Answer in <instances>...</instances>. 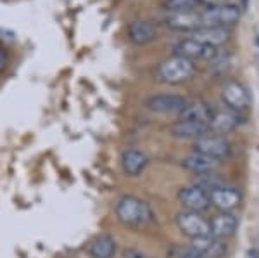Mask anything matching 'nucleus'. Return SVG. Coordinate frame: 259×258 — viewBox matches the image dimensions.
<instances>
[{
	"mask_svg": "<svg viewBox=\"0 0 259 258\" xmlns=\"http://www.w3.org/2000/svg\"><path fill=\"white\" fill-rule=\"evenodd\" d=\"M178 201L182 203V206L189 211H197V213H202L204 210L211 206L209 203V194L204 189H200L195 184L182 187L178 191Z\"/></svg>",
	"mask_w": 259,
	"mask_h": 258,
	"instance_id": "obj_7",
	"label": "nucleus"
},
{
	"mask_svg": "<svg viewBox=\"0 0 259 258\" xmlns=\"http://www.w3.org/2000/svg\"><path fill=\"white\" fill-rule=\"evenodd\" d=\"M194 151L197 155H204L220 161V160H227L230 153H232V148H230V142L223 135L206 134L194 140Z\"/></svg>",
	"mask_w": 259,
	"mask_h": 258,
	"instance_id": "obj_3",
	"label": "nucleus"
},
{
	"mask_svg": "<svg viewBox=\"0 0 259 258\" xmlns=\"http://www.w3.org/2000/svg\"><path fill=\"white\" fill-rule=\"evenodd\" d=\"M171 258H204L195 248L192 246H183V244H175L169 249Z\"/></svg>",
	"mask_w": 259,
	"mask_h": 258,
	"instance_id": "obj_23",
	"label": "nucleus"
},
{
	"mask_svg": "<svg viewBox=\"0 0 259 258\" xmlns=\"http://www.w3.org/2000/svg\"><path fill=\"white\" fill-rule=\"evenodd\" d=\"M177 227L180 229L183 236L190 239L202 238V236H209V220L204 218L197 211H180L177 215Z\"/></svg>",
	"mask_w": 259,
	"mask_h": 258,
	"instance_id": "obj_4",
	"label": "nucleus"
},
{
	"mask_svg": "<svg viewBox=\"0 0 259 258\" xmlns=\"http://www.w3.org/2000/svg\"><path fill=\"white\" fill-rule=\"evenodd\" d=\"M207 194H209V203L216 210H220L221 213H232L235 208H239L242 201L239 191L228 186H221Z\"/></svg>",
	"mask_w": 259,
	"mask_h": 258,
	"instance_id": "obj_8",
	"label": "nucleus"
},
{
	"mask_svg": "<svg viewBox=\"0 0 259 258\" xmlns=\"http://www.w3.org/2000/svg\"><path fill=\"white\" fill-rule=\"evenodd\" d=\"M212 113L207 104L202 102H194V104H187L182 111H180V120H187V122H199V123H207L209 125Z\"/></svg>",
	"mask_w": 259,
	"mask_h": 258,
	"instance_id": "obj_20",
	"label": "nucleus"
},
{
	"mask_svg": "<svg viewBox=\"0 0 259 258\" xmlns=\"http://www.w3.org/2000/svg\"><path fill=\"white\" fill-rule=\"evenodd\" d=\"M221 99L233 111H244L250 102L249 92L245 90V87L237 82H228L221 89Z\"/></svg>",
	"mask_w": 259,
	"mask_h": 258,
	"instance_id": "obj_10",
	"label": "nucleus"
},
{
	"mask_svg": "<svg viewBox=\"0 0 259 258\" xmlns=\"http://www.w3.org/2000/svg\"><path fill=\"white\" fill-rule=\"evenodd\" d=\"M166 24L173 30L180 31H195L202 26L200 23V14L194 11H180V12H169L166 16Z\"/></svg>",
	"mask_w": 259,
	"mask_h": 258,
	"instance_id": "obj_14",
	"label": "nucleus"
},
{
	"mask_svg": "<svg viewBox=\"0 0 259 258\" xmlns=\"http://www.w3.org/2000/svg\"><path fill=\"white\" fill-rule=\"evenodd\" d=\"M237 226H239V220L233 213H220L212 220H209L211 236H214L218 239L232 238L237 231Z\"/></svg>",
	"mask_w": 259,
	"mask_h": 258,
	"instance_id": "obj_16",
	"label": "nucleus"
},
{
	"mask_svg": "<svg viewBox=\"0 0 259 258\" xmlns=\"http://www.w3.org/2000/svg\"><path fill=\"white\" fill-rule=\"evenodd\" d=\"M240 19V9L237 6H212L206 12L200 14V23L202 26H214L225 28L232 26Z\"/></svg>",
	"mask_w": 259,
	"mask_h": 258,
	"instance_id": "obj_5",
	"label": "nucleus"
},
{
	"mask_svg": "<svg viewBox=\"0 0 259 258\" xmlns=\"http://www.w3.org/2000/svg\"><path fill=\"white\" fill-rule=\"evenodd\" d=\"M85 251L90 258H114L116 251H118V244L112 236L100 234L87 244Z\"/></svg>",
	"mask_w": 259,
	"mask_h": 258,
	"instance_id": "obj_13",
	"label": "nucleus"
},
{
	"mask_svg": "<svg viewBox=\"0 0 259 258\" xmlns=\"http://www.w3.org/2000/svg\"><path fill=\"white\" fill-rule=\"evenodd\" d=\"M190 246L197 249L204 258H223L228 251V246H227V243H225V239H218L211 234L192 239Z\"/></svg>",
	"mask_w": 259,
	"mask_h": 258,
	"instance_id": "obj_12",
	"label": "nucleus"
},
{
	"mask_svg": "<svg viewBox=\"0 0 259 258\" xmlns=\"http://www.w3.org/2000/svg\"><path fill=\"white\" fill-rule=\"evenodd\" d=\"M6 66H7V54L2 47H0V73L6 69Z\"/></svg>",
	"mask_w": 259,
	"mask_h": 258,
	"instance_id": "obj_26",
	"label": "nucleus"
},
{
	"mask_svg": "<svg viewBox=\"0 0 259 258\" xmlns=\"http://www.w3.org/2000/svg\"><path fill=\"white\" fill-rule=\"evenodd\" d=\"M195 73V64L185 57L173 56L157 66V78L169 85L189 82Z\"/></svg>",
	"mask_w": 259,
	"mask_h": 258,
	"instance_id": "obj_2",
	"label": "nucleus"
},
{
	"mask_svg": "<svg viewBox=\"0 0 259 258\" xmlns=\"http://www.w3.org/2000/svg\"><path fill=\"white\" fill-rule=\"evenodd\" d=\"M195 186L200 187V189H204L206 193H211V191L218 189V187L225 186V178L220 175V173L214 172H207V173H199L197 177H195Z\"/></svg>",
	"mask_w": 259,
	"mask_h": 258,
	"instance_id": "obj_22",
	"label": "nucleus"
},
{
	"mask_svg": "<svg viewBox=\"0 0 259 258\" xmlns=\"http://www.w3.org/2000/svg\"><path fill=\"white\" fill-rule=\"evenodd\" d=\"M145 106L156 113H180L187 106V101L177 94H157L150 95L145 101Z\"/></svg>",
	"mask_w": 259,
	"mask_h": 258,
	"instance_id": "obj_9",
	"label": "nucleus"
},
{
	"mask_svg": "<svg viewBox=\"0 0 259 258\" xmlns=\"http://www.w3.org/2000/svg\"><path fill=\"white\" fill-rule=\"evenodd\" d=\"M114 213L116 218L126 227H145L156 220V215L149 203L139 196H132V194L118 199Z\"/></svg>",
	"mask_w": 259,
	"mask_h": 258,
	"instance_id": "obj_1",
	"label": "nucleus"
},
{
	"mask_svg": "<svg viewBox=\"0 0 259 258\" xmlns=\"http://www.w3.org/2000/svg\"><path fill=\"white\" fill-rule=\"evenodd\" d=\"M218 54L220 52L216 47L200 44V42L194 40V39H185L175 45V56L185 57V59H189V61H194V59L212 61Z\"/></svg>",
	"mask_w": 259,
	"mask_h": 258,
	"instance_id": "obj_6",
	"label": "nucleus"
},
{
	"mask_svg": "<svg viewBox=\"0 0 259 258\" xmlns=\"http://www.w3.org/2000/svg\"><path fill=\"white\" fill-rule=\"evenodd\" d=\"M199 4V0H166V7L169 12L192 11Z\"/></svg>",
	"mask_w": 259,
	"mask_h": 258,
	"instance_id": "obj_24",
	"label": "nucleus"
},
{
	"mask_svg": "<svg viewBox=\"0 0 259 258\" xmlns=\"http://www.w3.org/2000/svg\"><path fill=\"white\" fill-rule=\"evenodd\" d=\"M192 39L200 42V44H206V45H216L225 44L228 40V31L225 28H214V26H200L197 30L194 31Z\"/></svg>",
	"mask_w": 259,
	"mask_h": 258,
	"instance_id": "obj_19",
	"label": "nucleus"
},
{
	"mask_svg": "<svg viewBox=\"0 0 259 258\" xmlns=\"http://www.w3.org/2000/svg\"><path fill=\"white\" fill-rule=\"evenodd\" d=\"M123 256H124V258H152V256L145 255V253L139 251V249H133V248L126 249V251L123 253Z\"/></svg>",
	"mask_w": 259,
	"mask_h": 258,
	"instance_id": "obj_25",
	"label": "nucleus"
},
{
	"mask_svg": "<svg viewBox=\"0 0 259 258\" xmlns=\"http://www.w3.org/2000/svg\"><path fill=\"white\" fill-rule=\"evenodd\" d=\"M128 36L133 44L145 45L156 39V28H154L149 21L137 19L128 26Z\"/></svg>",
	"mask_w": 259,
	"mask_h": 258,
	"instance_id": "obj_17",
	"label": "nucleus"
},
{
	"mask_svg": "<svg viewBox=\"0 0 259 258\" xmlns=\"http://www.w3.org/2000/svg\"><path fill=\"white\" fill-rule=\"evenodd\" d=\"M149 165V158L140 149L130 148L124 149L121 155V168H123L124 175L128 177H139Z\"/></svg>",
	"mask_w": 259,
	"mask_h": 258,
	"instance_id": "obj_11",
	"label": "nucleus"
},
{
	"mask_svg": "<svg viewBox=\"0 0 259 258\" xmlns=\"http://www.w3.org/2000/svg\"><path fill=\"white\" fill-rule=\"evenodd\" d=\"M239 125V116L232 111H218L212 113V118L209 122V130H214L216 134H228L235 130Z\"/></svg>",
	"mask_w": 259,
	"mask_h": 258,
	"instance_id": "obj_21",
	"label": "nucleus"
},
{
	"mask_svg": "<svg viewBox=\"0 0 259 258\" xmlns=\"http://www.w3.org/2000/svg\"><path fill=\"white\" fill-rule=\"evenodd\" d=\"M220 161L212 160V158H207L204 155H197V153H194V155L187 156L182 160V166L187 170H190L192 173H195V175H199V173H207V172H214L216 166H218Z\"/></svg>",
	"mask_w": 259,
	"mask_h": 258,
	"instance_id": "obj_18",
	"label": "nucleus"
},
{
	"mask_svg": "<svg viewBox=\"0 0 259 258\" xmlns=\"http://www.w3.org/2000/svg\"><path fill=\"white\" fill-rule=\"evenodd\" d=\"M169 134L177 139H199V137L209 134V125L199 123V122H187V120H180L169 127Z\"/></svg>",
	"mask_w": 259,
	"mask_h": 258,
	"instance_id": "obj_15",
	"label": "nucleus"
}]
</instances>
